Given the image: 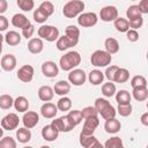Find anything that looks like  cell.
Listing matches in <instances>:
<instances>
[{"mask_svg":"<svg viewBox=\"0 0 148 148\" xmlns=\"http://www.w3.org/2000/svg\"><path fill=\"white\" fill-rule=\"evenodd\" d=\"M94 108L96 109V111L102 116V118L104 120H108V119H112V118H116V114H117V111L116 109L111 105V103L105 99V98H96L95 101V105Z\"/></svg>","mask_w":148,"mask_h":148,"instance_id":"6da1fadb","label":"cell"},{"mask_svg":"<svg viewBox=\"0 0 148 148\" xmlns=\"http://www.w3.org/2000/svg\"><path fill=\"white\" fill-rule=\"evenodd\" d=\"M80 64H81V56L77 51H69V52L65 53L59 60V66L62 71L71 72Z\"/></svg>","mask_w":148,"mask_h":148,"instance_id":"7a4b0ae2","label":"cell"},{"mask_svg":"<svg viewBox=\"0 0 148 148\" xmlns=\"http://www.w3.org/2000/svg\"><path fill=\"white\" fill-rule=\"evenodd\" d=\"M84 9V2L81 0H71L67 3H65L62 8V14L67 18H74L82 14Z\"/></svg>","mask_w":148,"mask_h":148,"instance_id":"3957f363","label":"cell"},{"mask_svg":"<svg viewBox=\"0 0 148 148\" xmlns=\"http://www.w3.org/2000/svg\"><path fill=\"white\" fill-rule=\"evenodd\" d=\"M111 60L112 56L103 50H96L90 57V61L95 67H108L111 64Z\"/></svg>","mask_w":148,"mask_h":148,"instance_id":"277c9868","label":"cell"},{"mask_svg":"<svg viewBox=\"0 0 148 148\" xmlns=\"http://www.w3.org/2000/svg\"><path fill=\"white\" fill-rule=\"evenodd\" d=\"M37 32L40 39H45L47 42H54L59 38V29L53 25L44 24L38 28Z\"/></svg>","mask_w":148,"mask_h":148,"instance_id":"5b68a950","label":"cell"},{"mask_svg":"<svg viewBox=\"0 0 148 148\" xmlns=\"http://www.w3.org/2000/svg\"><path fill=\"white\" fill-rule=\"evenodd\" d=\"M87 80V74L83 69H80V68H74L69 72L68 74V82L73 86H76V87H80L82 86Z\"/></svg>","mask_w":148,"mask_h":148,"instance_id":"8992f818","label":"cell"},{"mask_svg":"<svg viewBox=\"0 0 148 148\" xmlns=\"http://www.w3.org/2000/svg\"><path fill=\"white\" fill-rule=\"evenodd\" d=\"M98 21L97 14L92 13V12H88V13H82L77 16V23L79 25L83 27V28H90L94 27Z\"/></svg>","mask_w":148,"mask_h":148,"instance_id":"52a82bcc","label":"cell"},{"mask_svg":"<svg viewBox=\"0 0 148 148\" xmlns=\"http://www.w3.org/2000/svg\"><path fill=\"white\" fill-rule=\"evenodd\" d=\"M20 123V118L16 113H8L1 119V127L5 131H13L16 130Z\"/></svg>","mask_w":148,"mask_h":148,"instance_id":"ba28073f","label":"cell"},{"mask_svg":"<svg viewBox=\"0 0 148 148\" xmlns=\"http://www.w3.org/2000/svg\"><path fill=\"white\" fill-rule=\"evenodd\" d=\"M51 125H52L58 132H65V133L71 132V131L74 128V126L69 123L67 116H61L60 118H57V119L52 120Z\"/></svg>","mask_w":148,"mask_h":148,"instance_id":"9c48e42d","label":"cell"},{"mask_svg":"<svg viewBox=\"0 0 148 148\" xmlns=\"http://www.w3.org/2000/svg\"><path fill=\"white\" fill-rule=\"evenodd\" d=\"M17 79L24 83H29L34 79V67L31 65H23L17 71Z\"/></svg>","mask_w":148,"mask_h":148,"instance_id":"30bf717a","label":"cell"},{"mask_svg":"<svg viewBox=\"0 0 148 148\" xmlns=\"http://www.w3.org/2000/svg\"><path fill=\"white\" fill-rule=\"evenodd\" d=\"M22 123L25 128L31 130L39 123V116L36 111H27L22 117Z\"/></svg>","mask_w":148,"mask_h":148,"instance_id":"8fae6325","label":"cell"},{"mask_svg":"<svg viewBox=\"0 0 148 148\" xmlns=\"http://www.w3.org/2000/svg\"><path fill=\"white\" fill-rule=\"evenodd\" d=\"M99 17L104 22L114 21L118 17V9L114 6H105L99 12Z\"/></svg>","mask_w":148,"mask_h":148,"instance_id":"7c38bea8","label":"cell"},{"mask_svg":"<svg viewBox=\"0 0 148 148\" xmlns=\"http://www.w3.org/2000/svg\"><path fill=\"white\" fill-rule=\"evenodd\" d=\"M98 125H99L98 117L87 118V119H84V124H83V128H82L81 133L84 135H94V132L96 131Z\"/></svg>","mask_w":148,"mask_h":148,"instance_id":"4fadbf2b","label":"cell"},{"mask_svg":"<svg viewBox=\"0 0 148 148\" xmlns=\"http://www.w3.org/2000/svg\"><path fill=\"white\" fill-rule=\"evenodd\" d=\"M42 73L44 74V76L46 77H56L58 74H59V68H58V65L54 62V61H45L43 62L42 65Z\"/></svg>","mask_w":148,"mask_h":148,"instance_id":"5bb4252c","label":"cell"},{"mask_svg":"<svg viewBox=\"0 0 148 148\" xmlns=\"http://www.w3.org/2000/svg\"><path fill=\"white\" fill-rule=\"evenodd\" d=\"M65 36L69 40L72 46H75L80 39V30L76 25H68L65 29Z\"/></svg>","mask_w":148,"mask_h":148,"instance_id":"9a60e30c","label":"cell"},{"mask_svg":"<svg viewBox=\"0 0 148 148\" xmlns=\"http://www.w3.org/2000/svg\"><path fill=\"white\" fill-rule=\"evenodd\" d=\"M1 68L5 71V72H12L16 68V57L12 53H8V54H5L2 58H1Z\"/></svg>","mask_w":148,"mask_h":148,"instance_id":"2e32d148","label":"cell"},{"mask_svg":"<svg viewBox=\"0 0 148 148\" xmlns=\"http://www.w3.org/2000/svg\"><path fill=\"white\" fill-rule=\"evenodd\" d=\"M40 113L44 118L46 119H52L57 116L58 113V109H57V105L51 103V102H46L44 103L42 106H40Z\"/></svg>","mask_w":148,"mask_h":148,"instance_id":"e0dca14e","label":"cell"},{"mask_svg":"<svg viewBox=\"0 0 148 148\" xmlns=\"http://www.w3.org/2000/svg\"><path fill=\"white\" fill-rule=\"evenodd\" d=\"M79 142L83 148H96L101 143L94 135H84L82 133H80Z\"/></svg>","mask_w":148,"mask_h":148,"instance_id":"ac0fdd59","label":"cell"},{"mask_svg":"<svg viewBox=\"0 0 148 148\" xmlns=\"http://www.w3.org/2000/svg\"><path fill=\"white\" fill-rule=\"evenodd\" d=\"M59 135V132L50 124V125H46L42 128V136L45 141H49V142H52L54 141Z\"/></svg>","mask_w":148,"mask_h":148,"instance_id":"d6986e66","label":"cell"},{"mask_svg":"<svg viewBox=\"0 0 148 148\" xmlns=\"http://www.w3.org/2000/svg\"><path fill=\"white\" fill-rule=\"evenodd\" d=\"M53 91L59 96H66L71 91V83L68 81L60 80V81L56 82V84L53 87Z\"/></svg>","mask_w":148,"mask_h":148,"instance_id":"ffe728a7","label":"cell"},{"mask_svg":"<svg viewBox=\"0 0 148 148\" xmlns=\"http://www.w3.org/2000/svg\"><path fill=\"white\" fill-rule=\"evenodd\" d=\"M12 24H13L15 28L24 29L25 27H28V25L30 24V21H29V18H28L24 14L17 13V14H15V15L12 17Z\"/></svg>","mask_w":148,"mask_h":148,"instance_id":"44dd1931","label":"cell"},{"mask_svg":"<svg viewBox=\"0 0 148 148\" xmlns=\"http://www.w3.org/2000/svg\"><path fill=\"white\" fill-rule=\"evenodd\" d=\"M44 49V43L40 38H31L28 42V50L32 54H38L43 51Z\"/></svg>","mask_w":148,"mask_h":148,"instance_id":"7402d4cb","label":"cell"},{"mask_svg":"<svg viewBox=\"0 0 148 148\" xmlns=\"http://www.w3.org/2000/svg\"><path fill=\"white\" fill-rule=\"evenodd\" d=\"M54 96V91L53 88H51L50 86H42L38 89V98L43 102H50Z\"/></svg>","mask_w":148,"mask_h":148,"instance_id":"603a6c76","label":"cell"},{"mask_svg":"<svg viewBox=\"0 0 148 148\" xmlns=\"http://www.w3.org/2000/svg\"><path fill=\"white\" fill-rule=\"evenodd\" d=\"M121 128V124L118 119L116 118H112V119H108L105 120V124H104V130L105 132L110 133V134H116L120 131Z\"/></svg>","mask_w":148,"mask_h":148,"instance_id":"cb8c5ba5","label":"cell"},{"mask_svg":"<svg viewBox=\"0 0 148 148\" xmlns=\"http://www.w3.org/2000/svg\"><path fill=\"white\" fill-rule=\"evenodd\" d=\"M3 38H5V42L9 46H16V45H18L21 43V38L22 37H21V35L18 32H16L14 30H10L3 36Z\"/></svg>","mask_w":148,"mask_h":148,"instance_id":"d4e9b609","label":"cell"},{"mask_svg":"<svg viewBox=\"0 0 148 148\" xmlns=\"http://www.w3.org/2000/svg\"><path fill=\"white\" fill-rule=\"evenodd\" d=\"M104 46H105V51L109 53V54H114L119 51V43L116 38L113 37H109L105 39L104 42Z\"/></svg>","mask_w":148,"mask_h":148,"instance_id":"484cf974","label":"cell"},{"mask_svg":"<svg viewBox=\"0 0 148 148\" xmlns=\"http://www.w3.org/2000/svg\"><path fill=\"white\" fill-rule=\"evenodd\" d=\"M88 80L91 84L94 86H98L103 82L104 80V73L99 69H92L89 74H88Z\"/></svg>","mask_w":148,"mask_h":148,"instance_id":"4316f807","label":"cell"},{"mask_svg":"<svg viewBox=\"0 0 148 148\" xmlns=\"http://www.w3.org/2000/svg\"><path fill=\"white\" fill-rule=\"evenodd\" d=\"M131 94L125 90L121 89L118 92H116V102L118 103V105H125V104H131Z\"/></svg>","mask_w":148,"mask_h":148,"instance_id":"83f0119b","label":"cell"},{"mask_svg":"<svg viewBox=\"0 0 148 148\" xmlns=\"http://www.w3.org/2000/svg\"><path fill=\"white\" fill-rule=\"evenodd\" d=\"M132 95H133V97H134L135 101L143 102V101H146L148 98V89H147V87H136V88H133Z\"/></svg>","mask_w":148,"mask_h":148,"instance_id":"f1b7e54d","label":"cell"},{"mask_svg":"<svg viewBox=\"0 0 148 148\" xmlns=\"http://www.w3.org/2000/svg\"><path fill=\"white\" fill-rule=\"evenodd\" d=\"M14 108L18 112H27L29 109V101L24 96H18L16 99H14Z\"/></svg>","mask_w":148,"mask_h":148,"instance_id":"f546056e","label":"cell"},{"mask_svg":"<svg viewBox=\"0 0 148 148\" xmlns=\"http://www.w3.org/2000/svg\"><path fill=\"white\" fill-rule=\"evenodd\" d=\"M16 139L21 143H27L31 140V132L25 127H21L16 131Z\"/></svg>","mask_w":148,"mask_h":148,"instance_id":"4dcf8cb0","label":"cell"},{"mask_svg":"<svg viewBox=\"0 0 148 148\" xmlns=\"http://www.w3.org/2000/svg\"><path fill=\"white\" fill-rule=\"evenodd\" d=\"M113 25H114L116 30L119 32H127L130 30L128 21H127V18H124V17H117L113 21Z\"/></svg>","mask_w":148,"mask_h":148,"instance_id":"1f68e13d","label":"cell"},{"mask_svg":"<svg viewBox=\"0 0 148 148\" xmlns=\"http://www.w3.org/2000/svg\"><path fill=\"white\" fill-rule=\"evenodd\" d=\"M130 79V72L126 69V68H118V71L116 72L114 74V79L113 81L117 82V83H125L127 82Z\"/></svg>","mask_w":148,"mask_h":148,"instance_id":"d6a6232c","label":"cell"},{"mask_svg":"<svg viewBox=\"0 0 148 148\" xmlns=\"http://www.w3.org/2000/svg\"><path fill=\"white\" fill-rule=\"evenodd\" d=\"M126 16H127V18H128L127 21L130 22V21L136 20V18H139V17H142V14H141V12H140L138 5H132V6H130V7L127 8V10H126Z\"/></svg>","mask_w":148,"mask_h":148,"instance_id":"836d02e7","label":"cell"},{"mask_svg":"<svg viewBox=\"0 0 148 148\" xmlns=\"http://www.w3.org/2000/svg\"><path fill=\"white\" fill-rule=\"evenodd\" d=\"M69 123L75 127L77 126L81 121H82V116H81V111L80 110H72L68 112V114H66Z\"/></svg>","mask_w":148,"mask_h":148,"instance_id":"e575fe53","label":"cell"},{"mask_svg":"<svg viewBox=\"0 0 148 148\" xmlns=\"http://www.w3.org/2000/svg\"><path fill=\"white\" fill-rule=\"evenodd\" d=\"M71 108H72V99L67 96H62L57 103V109L59 111H64V112L69 111Z\"/></svg>","mask_w":148,"mask_h":148,"instance_id":"d590c367","label":"cell"},{"mask_svg":"<svg viewBox=\"0 0 148 148\" xmlns=\"http://www.w3.org/2000/svg\"><path fill=\"white\" fill-rule=\"evenodd\" d=\"M14 105V99L10 95L3 94L0 95V109L2 110H8Z\"/></svg>","mask_w":148,"mask_h":148,"instance_id":"8d00e7d4","label":"cell"},{"mask_svg":"<svg viewBox=\"0 0 148 148\" xmlns=\"http://www.w3.org/2000/svg\"><path fill=\"white\" fill-rule=\"evenodd\" d=\"M104 148H125V147H124L123 140L119 136H112L105 141Z\"/></svg>","mask_w":148,"mask_h":148,"instance_id":"74e56055","label":"cell"},{"mask_svg":"<svg viewBox=\"0 0 148 148\" xmlns=\"http://www.w3.org/2000/svg\"><path fill=\"white\" fill-rule=\"evenodd\" d=\"M117 92V89H116V84L112 83V82H106L102 86V94L105 96V97H112L114 96Z\"/></svg>","mask_w":148,"mask_h":148,"instance_id":"f35d334b","label":"cell"},{"mask_svg":"<svg viewBox=\"0 0 148 148\" xmlns=\"http://www.w3.org/2000/svg\"><path fill=\"white\" fill-rule=\"evenodd\" d=\"M38 9H39L44 15H46L47 17H50V16L53 14V12H54V6H53V3H52L51 1H43V2L39 5Z\"/></svg>","mask_w":148,"mask_h":148,"instance_id":"ab89813d","label":"cell"},{"mask_svg":"<svg viewBox=\"0 0 148 148\" xmlns=\"http://www.w3.org/2000/svg\"><path fill=\"white\" fill-rule=\"evenodd\" d=\"M57 49L59 51H65V50H68L69 47H72L69 40L66 38V36H59V38L57 39V44H56Z\"/></svg>","mask_w":148,"mask_h":148,"instance_id":"60d3db41","label":"cell"},{"mask_svg":"<svg viewBox=\"0 0 148 148\" xmlns=\"http://www.w3.org/2000/svg\"><path fill=\"white\" fill-rule=\"evenodd\" d=\"M17 6L20 9H22L23 12H30L34 9L35 7V2L34 0H17L16 1Z\"/></svg>","mask_w":148,"mask_h":148,"instance_id":"b9f144b4","label":"cell"},{"mask_svg":"<svg viewBox=\"0 0 148 148\" xmlns=\"http://www.w3.org/2000/svg\"><path fill=\"white\" fill-rule=\"evenodd\" d=\"M131 86L132 88H136V87H147V80L145 76L142 75H135L132 77L131 80Z\"/></svg>","mask_w":148,"mask_h":148,"instance_id":"7bdbcfd3","label":"cell"},{"mask_svg":"<svg viewBox=\"0 0 148 148\" xmlns=\"http://www.w3.org/2000/svg\"><path fill=\"white\" fill-rule=\"evenodd\" d=\"M0 148H16V141L12 136H2L0 139Z\"/></svg>","mask_w":148,"mask_h":148,"instance_id":"ee69618b","label":"cell"},{"mask_svg":"<svg viewBox=\"0 0 148 148\" xmlns=\"http://www.w3.org/2000/svg\"><path fill=\"white\" fill-rule=\"evenodd\" d=\"M80 111H81L82 119H87L90 117H97V114H98V112L96 111V109L94 106H86V108H83V110H80Z\"/></svg>","mask_w":148,"mask_h":148,"instance_id":"f6af8a7d","label":"cell"},{"mask_svg":"<svg viewBox=\"0 0 148 148\" xmlns=\"http://www.w3.org/2000/svg\"><path fill=\"white\" fill-rule=\"evenodd\" d=\"M118 66L116 65H111V66H108L106 69H105V73H104V77H106L109 80V82H113V79H114V74L116 72L118 71Z\"/></svg>","mask_w":148,"mask_h":148,"instance_id":"bcb514c9","label":"cell"},{"mask_svg":"<svg viewBox=\"0 0 148 148\" xmlns=\"http://www.w3.org/2000/svg\"><path fill=\"white\" fill-rule=\"evenodd\" d=\"M132 110H133V108L131 104H125V105H118L116 111H118V113L121 117H128L132 113Z\"/></svg>","mask_w":148,"mask_h":148,"instance_id":"7dc6e473","label":"cell"},{"mask_svg":"<svg viewBox=\"0 0 148 148\" xmlns=\"http://www.w3.org/2000/svg\"><path fill=\"white\" fill-rule=\"evenodd\" d=\"M34 20H35V22H37V23H44V22H46V20L49 18L46 15H44L38 8L37 9H35V12H34Z\"/></svg>","mask_w":148,"mask_h":148,"instance_id":"c3c4849f","label":"cell"},{"mask_svg":"<svg viewBox=\"0 0 148 148\" xmlns=\"http://www.w3.org/2000/svg\"><path fill=\"white\" fill-rule=\"evenodd\" d=\"M34 32H35V27L30 23L28 27H25L24 29H22V36L24 37V38H30L31 39V37H32V35H34Z\"/></svg>","mask_w":148,"mask_h":148,"instance_id":"681fc988","label":"cell"},{"mask_svg":"<svg viewBox=\"0 0 148 148\" xmlns=\"http://www.w3.org/2000/svg\"><path fill=\"white\" fill-rule=\"evenodd\" d=\"M128 24H130V28H132L133 30H136V29H139V28L142 27V24H143V18H142V17H139V18H136V20L130 21Z\"/></svg>","mask_w":148,"mask_h":148,"instance_id":"f907efd6","label":"cell"},{"mask_svg":"<svg viewBox=\"0 0 148 148\" xmlns=\"http://www.w3.org/2000/svg\"><path fill=\"white\" fill-rule=\"evenodd\" d=\"M126 37L130 42H136L139 39V32L136 30H133V29H130L127 32H126Z\"/></svg>","mask_w":148,"mask_h":148,"instance_id":"816d5d0a","label":"cell"},{"mask_svg":"<svg viewBox=\"0 0 148 148\" xmlns=\"http://www.w3.org/2000/svg\"><path fill=\"white\" fill-rule=\"evenodd\" d=\"M8 25H9L8 18H7L6 16H3V15H0V32L7 30Z\"/></svg>","mask_w":148,"mask_h":148,"instance_id":"f5cc1de1","label":"cell"},{"mask_svg":"<svg viewBox=\"0 0 148 148\" xmlns=\"http://www.w3.org/2000/svg\"><path fill=\"white\" fill-rule=\"evenodd\" d=\"M141 14H148V0H142L138 5Z\"/></svg>","mask_w":148,"mask_h":148,"instance_id":"db71d44e","label":"cell"},{"mask_svg":"<svg viewBox=\"0 0 148 148\" xmlns=\"http://www.w3.org/2000/svg\"><path fill=\"white\" fill-rule=\"evenodd\" d=\"M8 9V2L7 0H0V15L3 14Z\"/></svg>","mask_w":148,"mask_h":148,"instance_id":"11a10c76","label":"cell"},{"mask_svg":"<svg viewBox=\"0 0 148 148\" xmlns=\"http://www.w3.org/2000/svg\"><path fill=\"white\" fill-rule=\"evenodd\" d=\"M141 124L143 126H148V112H145L141 116Z\"/></svg>","mask_w":148,"mask_h":148,"instance_id":"9f6ffc18","label":"cell"},{"mask_svg":"<svg viewBox=\"0 0 148 148\" xmlns=\"http://www.w3.org/2000/svg\"><path fill=\"white\" fill-rule=\"evenodd\" d=\"M2 136H3V128L0 127V139H2Z\"/></svg>","mask_w":148,"mask_h":148,"instance_id":"6f0895ef","label":"cell"},{"mask_svg":"<svg viewBox=\"0 0 148 148\" xmlns=\"http://www.w3.org/2000/svg\"><path fill=\"white\" fill-rule=\"evenodd\" d=\"M3 40H5V38H3V36H2L1 34H0V43H2Z\"/></svg>","mask_w":148,"mask_h":148,"instance_id":"680465c9","label":"cell"},{"mask_svg":"<svg viewBox=\"0 0 148 148\" xmlns=\"http://www.w3.org/2000/svg\"><path fill=\"white\" fill-rule=\"evenodd\" d=\"M96 148H104V146H103V145H102V143H99V145H98V146H97V147H96Z\"/></svg>","mask_w":148,"mask_h":148,"instance_id":"91938a15","label":"cell"},{"mask_svg":"<svg viewBox=\"0 0 148 148\" xmlns=\"http://www.w3.org/2000/svg\"><path fill=\"white\" fill-rule=\"evenodd\" d=\"M1 52H2V43H0V54H1Z\"/></svg>","mask_w":148,"mask_h":148,"instance_id":"94428289","label":"cell"},{"mask_svg":"<svg viewBox=\"0 0 148 148\" xmlns=\"http://www.w3.org/2000/svg\"><path fill=\"white\" fill-rule=\"evenodd\" d=\"M23 148H34V147H31V146H24Z\"/></svg>","mask_w":148,"mask_h":148,"instance_id":"6125c7cd","label":"cell"},{"mask_svg":"<svg viewBox=\"0 0 148 148\" xmlns=\"http://www.w3.org/2000/svg\"><path fill=\"white\" fill-rule=\"evenodd\" d=\"M40 148H51V147H49V146H42Z\"/></svg>","mask_w":148,"mask_h":148,"instance_id":"be15d7a7","label":"cell"}]
</instances>
